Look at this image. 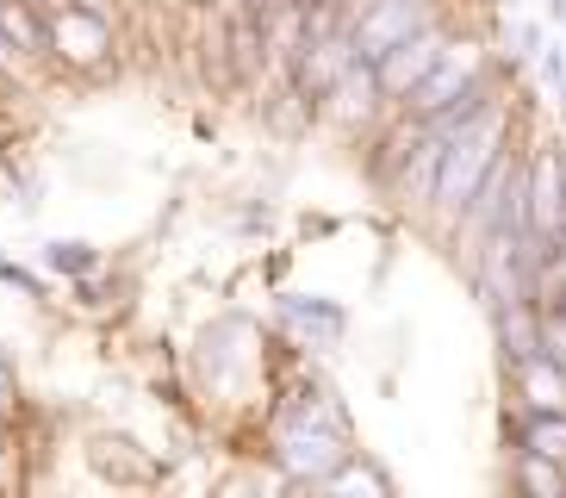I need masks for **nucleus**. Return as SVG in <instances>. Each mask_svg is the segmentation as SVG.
<instances>
[{
    "label": "nucleus",
    "instance_id": "nucleus-1",
    "mask_svg": "<svg viewBox=\"0 0 566 498\" xmlns=\"http://www.w3.org/2000/svg\"><path fill=\"white\" fill-rule=\"evenodd\" d=\"M516 125H511V100H499V106H485L480 118H467V125H454L449 137H442V163H436V187H430V218L449 231L454 218L467 212V199H473V187L485 181V168L499 163L504 149H511Z\"/></svg>",
    "mask_w": 566,
    "mask_h": 498
},
{
    "label": "nucleus",
    "instance_id": "nucleus-2",
    "mask_svg": "<svg viewBox=\"0 0 566 498\" xmlns=\"http://www.w3.org/2000/svg\"><path fill=\"white\" fill-rule=\"evenodd\" d=\"M274 467H281L293 486H317L343 455H349V417L343 405H331V393H317V405H300L274 424V443H268Z\"/></svg>",
    "mask_w": 566,
    "mask_h": 498
},
{
    "label": "nucleus",
    "instance_id": "nucleus-3",
    "mask_svg": "<svg viewBox=\"0 0 566 498\" xmlns=\"http://www.w3.org/2000/svg\"><path fill=\"white\" fill-rule=\"evenodd\" d=\"M44 13V56H56L75 75H113V19L101 0H38Z\"/></svg>",
    "mask_w": 566,
    "mask_h": 498
},
{
    "label": "nucleus",
    "instance_id": "nucleus-4",
    "mask_svg": "<svg viewBox=\"0 0 566 498\" xmlns=\"http://www.w3.org/2000/svg\"><path fill=\"white\" fill-rule=\"evenodd\" d=\"M492 63H499V56H492V44H485L480 32H467V25H454V32H449V44H442V56L430 63V75H423V82H417L411 94H405L399 106H392V113L417 118V125H430V118L442 113L449 100H461L467 87L480 82V75H485Z\"/></svg>",
    "mask_w": 566,
    "mask_h": 498
},
{
    "label": "nucleus",
    "instance_id": "nucleus-5",
    "mask_svg": "<svg viewBox=\"0 0 566 498\" xmlns=\"http://www.w3.org/2000/svg\"><path fill=\"white\" fill-rule=\"evenodd\" d=\"M442 13H449L442 0H361L355 19H349V44H355L361 63H380L399 38H411L417 25H430V19H442Z\"/></svg>",
    "mask_w": 566,
    "mask_h": 498
},
{
    "label": "nucleus",
    "instance_id": "nucleus-6",
    "mask_svg": "<svg viewBox=\"0 0 566 498\" xmlns=\"http://www.w3.org/2000/svg\"><path fill=\"white\" fill-rule=\"evenodd\" d=\"M392 113L380 100V82H374V63H361L355 56L343 75H336L331 87H324V100L312 106V118L317 125H331V132H343V137H361V132H374L380 118Z\"/></svg>",
    "mask_w": 566,
    "mask_h": 498
},
{
    "label": "nucleus",
    "instance_id": "nucleus-7",
    "mask_svg": "<svg viewBox=\"0 0 566 498\" xmlns=\"http://www.w3.org/2000/svg\"><path fill=\"white\" fill-rule=\"evenodd\" d=\"M449 32H454V19L442 13V19H430V25H417L411 38H399V44H392L380 63H374V82H380V100H386V106H399V100L411 94L423 75H430V63L442 56Z\"/></svg>",
    "mask_w": 566,
    "mask_h": 498
},
{
    "label": "nucleus",
    "instance_id": "nucleus-8",
    "mask_svg": "<svg viewBox=\"0 0 566 498\" xmlns=\"http://www.w3.org/2000/svg\"><path fill=\"white\" fill-rule=\"evenodd\" d=\"M523 206H530V231L542 243H554L566 218V187H560V144L523 149Z\"/></svg>",
    "mask_w": 566,
    "mask_h": 498
},
{
    "label": "nucleus",
    "instance_id": "nucleus-9",
    "mask_svg": "<svg viewBox=\"0 0 566 498\" xmlns=\"http://www.w3.org/2000/svg\"><path fill=\"white\" fill-rule=\"evenodd\" d=\"M436 163H442V137L423 125V137L411 144V156H405L399 168H392V181H386V194L399 199L405 212H430V187H436Z\"/></svg>",
    "mask_w": 566,
    "mask_h": 498
},
{
    "label": "nucleus",
    "instance_id": "nucleus-10",
    "mask_svg": "<svg viewBox=\"0 0 566 498\" xmlns=\"http://www.w3.org/2000/svg\"><path fill=\"white\" fill-rule=\"evenodd\" d=\"M511 381H516V398H523V412H566V367L548 362L542 349L511 362Z\"/></svg>",
    "mask_w": 566,
    "mask_h": 498
},
{
    "label": "nucleus",
    "instance_id": "nucleus-11",
    "mask_svg": "<svg viewBox=\"0 0 566 498\" xmlns=\"http://www.w3.org/2000/svg\"><path fill=\"white\" fill-rule=\"evenodd\" d=\"M281 318L293 324V331L317 336V343H336V336L349 331V312H343L336 299H324V293H281Z\"/></svg>",
    "mask_w": 566,
    "mask_h": 498
},
{
    "label": "nucleus",
    "instance_id": "nucleus-12",
    "mask_svg": "<svg viewBox=\"0 0 566 498\" xmlns=\"http://www.w3.org/2000/svg\"><path fill=\"white\" fill-rule=\"evenodd\" d=\"M485 312H492V336H499V349H504V367L542 349V336H535V299H499V305H485Z\"/></svg>",
    "mask_w": 566,
    "mask_h": 498
},
{
    "label": "nucleus",
    "instance_id": "nucleus-13",
    "mask_svg": "<svg viewBox=\"0 0 566 498\" xmlns=\"http://www.w3.org/2000/svg\"><path fill=\"white\" fill-rule=\"evenodd\" d=\"M511 443L535 448V455H548V461H566V412H516Z\"/></svg>",
    "mask_w": 566,
    "mask_h": 498
},
{
    "label": "nucleus",
    "instance_id": "nucleus-14",
    "mask_svg": "<svg viewBox=\"0 0 566 498\" xmlns=\"http://www.w3.org/2000/svg\"><path fill=\"white\" fill-rule=\"evenodd\" d=\"M317 486H324V492H336V498H343V492H367V498H386V492H392L386 467H374L361 448H349V455H343V461H336Z\"/></svg>",
    "mask_w": 566,
    "mask_h": 498
},
{
    "label": "nucleus",
    "instance_id": "nucleus-15",
    "mask_svg": "<svg viewBox=\"0 0 566 498\" xmlns=\"http://www.w3.org/2000/svg\"><path fill=\"white\" fill-rule=\"evenodd\" d=\"M511 486L530 492V498H566V461H548V455H535V448H516Z\"/></svg>",
    "mask_w": 566,
    "mask_h": 498
},
{
    "label": "nucleus",
    "instance_id": "nucleus-16",
    "mask_svg": "<svg viewBox=\"0 0 566 498\" xmlns=\"http://www.w3.org/2000/svg\"><path fill=\"white\" fill-rule=\"evenodd\" d=\"M0 32L19 44V56H44V13H38V0H0Z\"/></svg>",
    "mask_w": 566,
    "mask_h": 498
},
{
    "label": "nucleus",
    "instance_id": "nucleus-17",
    "mask_svg": "<svg viewBox=\"0 0 566 498\" xmlns=\"http://www.w3.org/2000/svg\"><path fill=\"white\" fill-rule=\"evenodd\" d=\"M44 268L69 274V281H82V274H101V249L82 243V237H51L44 243Z\"/></svg>",
    "mask_w": 566,
    "mask_h": 498
},
{
    "label": "nucleus",
    "instance_id": "nucleus-18",
    "mask_svg": "<svg viewBox=\"0 0 566 498\" xmlns=\"http://www.w3.org/2000/svg\"><path fill=\"white\" fill-rule=\"evenodd\" d=\"M535 336H542V355L566 367V305H535Z\"/></svg>",
    "mask_w": 566,
    "mask_h": 498
},
{
    "label": "nucleus",
    "instance_id": "nucleus-19",
    "mask_svg": "<svg viewBox=\"0 0 566 498\" xmlns=\"http://www.w3.org/2000/svg\"><path fill=\"white\" fill-rule=\"evenodd\" d=\"M25 75H32V56H19V44H13L7 32H0V82H7V87H19Z\"/></svg>",
    "mask_w": 566,
    "mask_h": 498
},
{
    "label": "nucleus",
    "instance_id": "nucleus-20",
    "mask_svg": "<svg viewBox=\"0 0 566 498\" xmlns=\"http://www.w3.org/2000/svg\"><path fill=\"white\" fill-rule=\"evenodd\" d=\"M516 50H511V69L516 63H535V50H542V44H548V32H542V25H530V19H523V25H516Z\"/></svg>",
    "mask_w": 566,
    "mask_h": 498
},
{
    "label": "nucleus",
    "instance_id": "nucleus-21",
    "mask_svg": "<svg viewBox=\"0 0 566 498\" xmlns=\"http://www.w3.org/2000/svg\"><path fill=\"white\" fill-rule=\"evenodd\" d=\"M206 13H218V19H255V13H262V0H206Z\"/></svg>",
    "mask_w": 566,
    "mask_h": 498
},
{
    "label": "nucleus",
    "instance_id": "nucleus-22",
    "mask_svg": "<svg viewBox=\"0 0 566 498\" xmlns=\"http://www.w3.org/2000/svg\"><path fill=\"white\" fill-rule=\"evenodd\" d=\"M0 281H7V287H19V293H38V299H44V287H38V274H25V268H13L7 256H0Z\"/></svg>",
    "mask_w": 566,
    "mask_h": 498
},
{
    "label": "nucleus",
    "instance_id": "nucleus-23",
    "mask_svg": "<svg viewBox=\"0 0 566 498\" xmlns=\"http://www.w3.org/2000/svg\"><path fill=\"white\" fill-rule=\"evenodd\" d=\"M13 398H19V381H13V367H7V355H0V412H13Z\"/></svg>",
    "mask_w": 566,
    "mask_h": 498
},
{
    "label": "nucleus",
    "instance_id": "nucleus-24",
    "mask_svg": "<svg viewBox=\"0 0 566 498\" xmlns=\"http://www.w3.org/2000/svg\"><path fill=\"white\" fill-rule=\"evenodd\" d=\"M548 19H554V25H566V0H548Z\"/></svg>",
    "mask_w": 566,
    "mask_h": 498
},
{
    "label": "nucleus",
    "instance_id": "nucleus-25",
    "mask_svg": "<svg viewBox=\"0 0 566 498\" xmlns=\"http://www.w3.org/2000/svg\"><path fill=\"white\" fill-rule=\"evenodd\" d=\"M156 7H187V0H156Z\"/></svg>",
    "mask_w": 566,
    "mask_h": 498
}]
</instances>
